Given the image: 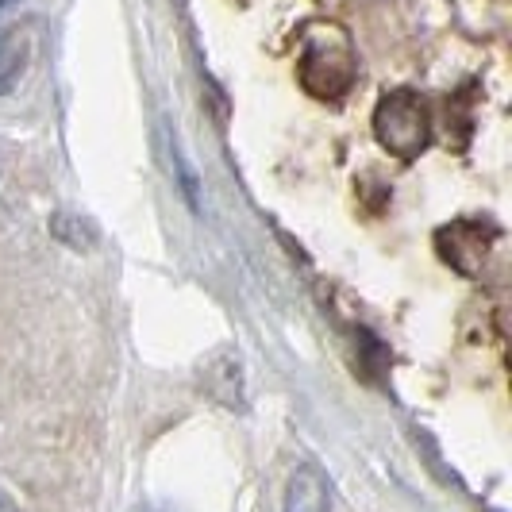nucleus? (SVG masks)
I'll return each mask as SVG.
<instances>
[{"instance_id": "f257e3e1", "label": "nucleus", "mask_w": 512, "mask_h": 512, "mask_svg": "<svg viewBox=\"0 0 512 512\" xmlns=\"http://www.w3.org/2000/svg\"><path fill=\"white\" fill-rule=\"evenodd\" d=\"M374 135L389 154L397 158H416L432 143V112L428 101L412 89H393L385 93L378 112H374Z\"/></svg>"}, {"instance_id": "f03ea898", "label": "nucleus", "mask_w": 512, "mask_h": 512, "mask_svg": "<svg viewBox=\"0 0 512 512\" xmlns=\"http://www.w3.org/2000/svg\"><path fill=\"white\" fill-rule=\"evenodd\" d=\"M301 81L312 97L320 101H339L351 81H355V58H351V47L347 39L328 27L320 39H308L305 54H301Z\"/></svg>"}, {"instance_id": "7ed1b4c3", "label": "nucleus", "mask_w": 512, "mask_h": 512, "mask_svg": "<svg viewBox=\"0 0 512 512\" xmlns=\"http://www.w3.org/2000/svg\"><path fill=\"white\" fill-rule=\"evenodd\" d=\"M328 509H332L328 478L316 466L293 470V478L285 486V512H328Z\"/></svg>"}, {"instance_id": "20e7f679", "label": "nucleus", "mask_w": 512, "mask_h": 512, "mask_svg": "<svg viewBox=\"0 0 512 512\" xmlns=\"http://www.w3.org/2000/svg\"><path fill=\"white\" fill-rule=\"evenodd\" d=\"M27 58H31V39H27V31H20V27L4 31V35H0V97H8V93L20 85V77H24V70H27Z\"/></svg>"}, {"instance_id": "39448f33", "label": "nucleus", "mask_w": 512, "mask_h": 512, "mask_svg": "<svg viewBox=\"0 0 512 512\" xmlns=\"http://www.w3.org/2000/svg\"><path fill=\"white\" fill-rule=\"evenodd\" d=\"M0 512H20V505H16L8 493H0Z\"/></svg>"}]
</instances>
